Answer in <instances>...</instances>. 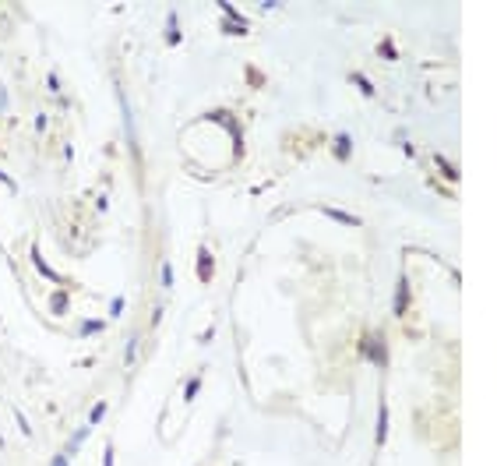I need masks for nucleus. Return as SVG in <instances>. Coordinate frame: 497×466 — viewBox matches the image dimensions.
Here are the masks:
<instances>
[{
    "label": "nucleus",
    "instance_id": "0eeeda50",
    "mask_svg": "<svg viewBox=\"0 0 497 466\" xmlns=\"http://www.w3.org/2000/svg\"><path fill=\"white\" fill-rule=\"evenodd\" d=\"M106 328V321H99V318H88L85 325H81V336H95V332H102Z\"/></svg>",
    "mask_w": 497,
    "mask_h": 466
},
{
    "label": "nucleus",
    "instance_id": "9b49d317",
    "mask_svg": "<svg viewBox=\"0 0 497 466\" xmlns=\"http://www.w3.org/2000/svg\"><path fill=\"white\" fill-rule=\"evenodd\" d=\"M332 219H339V223H349V226H360V219L356 216H346V212H339V209H325Z\"/></svg>",
    "mask_w": 497,
    "mask_h": 466
},
{
    "label": "nucleus",
    "instance_id": "412c9836",
    "mask_svg": "<svg viewBox=\"0 0 497 466\" xmlns=\"http://www.w3.org/2000/svg\"><path fill=\"white\" fill-rule=\"evenodd\" d=\"M14 420H18V427H21V431H25V435H28V420H25V417H21V413H18V410H14Z\"/></svg>",
    "mask_w": 497,
    "mask_h": 466
},
{
    "label": "nucleus",
    "instance_id": "5701e85b",
    "mask_svg": "<svg viewBox=\"0 0 497 466\" xmlns=\"http://www.w3.org/2000/svg\"><path fill=\"white\" fill-rule=\"evenodd\" d=\"M53 466H67V456H57V459H53Z\"/></svg>",
    "mask_w": 497,
    "mask_h": 466
},
{
    "label": "nucleus",
    "instance_id": "4468645a",
    "mask_svg": "<svg viewBox=\"0 0 497 466\" xmlns=\"http://www.w3.org/2000/svg\"><path fill=\"white\" fill-rule=\"evenodd\" d=\"M106 410H110L106 403H95V406H92V424H99V420L106 417Z\"/></svg>",
    "mask_w": 497,
    "mask_h": 466
},
{
    "label": "nucleus",
    "instance_id": "1a4fd4ad",
    "mask_svg": "<svg viewBox=\"0 0 497 466\" xmlns=\"http://www.w3.org/2000/svg\"><path fill=\"white\" fill-rule=\"evenodd\" d=\"M349 81H353V85L360 88V92H363V95H374V85H370V81H367L363 75H349Z\"/></svg>",
    "mask_w": 497,
    "mask_h": 466
},
{
    "label": "nucleus",
    "instance_id": "ddd939ff",
    "mask_svg": "<svg viewBox=\"0 0 497 466\" xmlns=\"http://www.w3.org/2000/svg\"><path fill=\"white\" fill-rule=\"evenodd\" d=\"M198 388H201V382H198V378H191V382H187V388H184V399L191 403V399L198 395Z\"/></svg>",
    "mask_w": 497,
    "mask_h": 466
},
{
    "label": "nucleus",
    "instance_id": "39448f33",
    "mask_svg": "<svg viewBox=\"0 0 497 466\" xmlns=\"http://www.w3.org/2000/svg\"><path fill=\"white\" fill-rule=\"evenodd\" d=\"M349 152H353V138H349V135H339V142H335V155H339V159H349Z\"/></svg>",
    "mask_w": 497,
    "mask_h": 466
},
{
    "label": "nucleus",
    "instance_id": "dca6fc26",
    "mask_svg": "<svg viewBox=\"0 0 497 466\" xmlns=\"http://www.w3.org/2000/svg\"><path fill=\"white\" fill-rule=\"evenodd\" d=\"M377 53H381L384 60H395V57H399V53H395V46H388V43H384V46H377Z\"/></svg>",
    "mask_w": 497,
    "mask_h": 466
},
{
    "label": "nucleus",
    "instance_id": "aec40b11",
    "mask_svg": "<svg viewBox=\"0 0 497 466\" xmlns=\"http://www.w3.org/2000/svg\"><path fill=\"white\" fill-rule=\"evenodd\" d=\"M162 283H166V286H173V269H169V265L162 269Z\"/></svg>",
    "mask_w": 497,
    "mask_h": 466
},
{
    "label": "nucleus",
    "instance_id": "7ed1b4c3",
    "mask_svg": "<svg viewBox=\"0 0 497 466\" xmlns=\"http://www.w3.org/2000/svg\"><path fill=\"white\" fill-rule=\"evenodd\" d=\"M406 304H409V283H406V276L399 279V301H395V314H402L406 311Z\"/></svg>",
    "mask_w": 497,
    "mask_h": 466
},
{
    "label": "nucleus",
    "instance_id": "b1692460",
    "mask_svg": "<svg viewBox=\"0 0 497 466\" xmlns=\"http://www.w3.org/2000/svg\"><path fill=\"white\" fill-rule=\"evenodd\" d=\"M0 184H7V187H14V184H11V177H7V173H0Z\"/></svg>",
    "mask_w": 497,
    "mask_h": 466
},
{
    "label": "nucleus",
    "instance_id": "f257e3e1",
    "mask_svg": "<svg viewBox=\"0 0 497 466\" xmlns=\"http://www.w3.org/2000/svg\"><path fill=\"white\" fill-rule=\"evenodd\" d=\"M198 265H201V279L208 283L212 279V251L208 247H198Z\"/></svg>",
    "mask_w": 497,
    "mask_h": 466
},
{
    "label": "nucleus",
    "instance_id": "20e7f679",
    "mask_svg": "<svg viewBox=\"0 0 497 466\" xmlns=\"http://www.w3.org/2000/svg\"><path fill=\"white\" fill-rule=\"evenodd\" d=\"M363 353H370L377 364H384V343H381V339H374V343H363Z\"/></svg>",
    "mask_w": 497,
    "mask_h": 466
},
{
    "label": "nucleus",
    "instance_id": "f3484780",
    "mask_svg": "<svg viewBox=\"0 0 497 466\" xmlns=\"http://www.w3.org/2000/svg\"><path fill=\"white\" fill-rule=\"evenodd\" d=\"M134 346H138V339H134V336H131V339H127V364H131V360H134Z\"/></svg>",
    "mask_w": 497,
    "mask_h": 466
},
{
    "label": "nucleus",
    "instance_id": "6ab92c4d",
    "mask_svg": "<svg viewBox=\"0 0 497 466\" xmlns=\"http://www.w3.org/2000/svg\"><path fill=\"white\" fill-rule=\"evenodd\" d=\"M437 166H441V170H444V173H448V177H451V180H455V170H451V166H448V162H444V159H441V155H437Z\"/></svg>",
    "mask_w": 497,
    "mask_h": 466
},
{
    "label": "nucleus",
    "instance_id": "f03ea898",
    "mask_svg": "<svg viewBox=\"0 0 497 466\" xmlns=\"http://www.w3.org/2000/svg\"><path fill=\"white\" fill-rule=\"evenodd\" d=\"M28 254H32V261H36V269H39V276H46V279H57V272H53V269H50V265L43 261V254H39V247H32Z\"/></svg>",
    "mask_w": 497,
    "mask_h": 466
},
{
    "label": "nucleus",
    "instance_id": "a211bd4d",
    "mask_svg": "<svg viewBox=\"0 0 497 466\" xmlns=\"http://www.w3.org/2000/svg\"><path fill=\"white\" fill-rule=\"evenodd\" d=\"M102 466H113V445H106V452H102Z\"/></svg>",
    "mask_w": 497,
    "mask_h": 466
},
{
    "label": "nucleus",
    "instance_id": "9d476101",
    "mask_svg": "<svg viewBox=\"0 0 497 466\" xmlns=\"http://www.w3.org/2000/svg\"><path fill=\"white\" fill-rule=\"evenodd\" d=\"M166 32H169V43H180V28H176V14L169 11V18H166Z\"/></svg>",
    "mask_w": 497,
    "mask_h": 466
},
{
    "label": "nucleus",
    "instance_id": "6e6552de",
    "mask_svg": "<svg viewBox=\"0 0 497 466\" xmlns=\"http://www.w3.org/2000/svg\"><path fill=\"white\" fill-rule=\"evenodd\" d=\"M388 438V410L381 406V413H377V442H384Z\"/></svg>",
    "mask_w": 497,
    "mask_h": 466
},
{
    "label": "nucleus",
    "instance_id": "4be33fe9",
    "mask_svg": "<svg viewBox=\"0 0 497 466\" xmlns=\"http://www.w3.org/2000/svg\"><path fill=\"white\" fill-rule=\"evenodd\" d=\"M120 311H124V301H113V304H110V314H113V318H117Z\"/></svg>",
    "mask_w": 497,
    "mask_h": 466
},
{
    "label": "nucleus",
    "instance_id": "f8f14e48",
    "mask_svg": "<svg viewBox=\"0 0 497 466\" xmlns=\"http://www.w3.org/2000/svg\"><path fill=\"white\" fill-rule=\"evenodd\" d=\"M67 311V293H53V314H64Z\"/></svg>",
    "mask_w": 497,
    "mask_h": 466
},
{
    "label": "nucleus",
    "instance_id": "423d86ee",
    "mask_svg": "<svg viewBox=\"0 0 497 466\" xmlns=\"http://www.w3.org/2000/svg\"><path fill=\"white\" fill-rule=\"evenodd\" d=\"M219 11H222V14H226V18H229V21H233V25H243V21H240V18H243V14H240V11H236V7H233V4H226V0H222V4H219Z\"/></svg>",
    "mask_w": 497,
    "mask_h": 466
},
{
    "label": "nucleus",
    "instance_id": "2eb2a0df",
    "mask_svg": "<svg viewBox=\"0 0 497 466\" xmlns=\"http://www.w3.org/2000/svg\"><path fill=\"white\" fill-rule=\"evenodd\" d=\"M85 438H88V427H81V431H78V435L71 438V445H67V452H74V449H78V445H81Z\"/></svg>",
    "mask_w": 497,
    "mask_h": 466
}]
</instances>
